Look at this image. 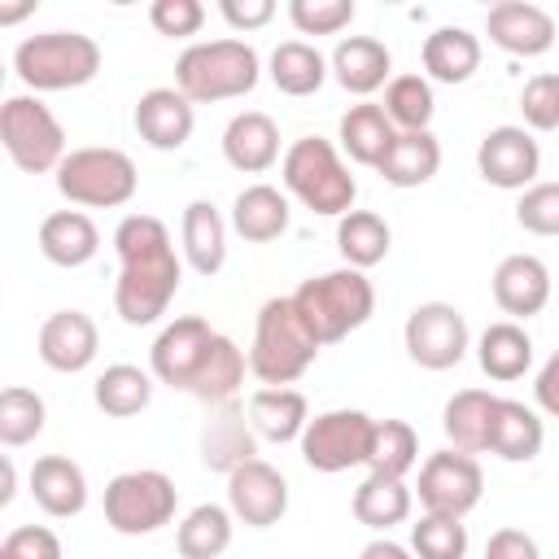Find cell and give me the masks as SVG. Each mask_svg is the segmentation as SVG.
I'll list each match as a JSON object with an SVG mask.
<instances>
[{"instance_id":"1","label":"cell","mask_w":559,"mask_h":559,"mask_svg":"<svg viewBox=\"0 0 559 559\" xmlns=\"http://www.w3.org/2000/svg\"><path fill=\"white\" fill-rule=\"evenodd\" d=\"M118 249V280H114V310L127 328L157 323L183 280V262L175 253V240L162 218L153 214H127L114 227Z\"/></svg>"},{"instance_id":"2","label":"cell","mask_w":559,"mask_h":559,"mask_svg":"<svg viewBox=\"0 0 559 559\" xmlns=\"http://www.w3.org/2000/svg\"><path fill=\"white\" fill-rule=\"evenodd\" d=\"M319 341L306 328V319L297 314L293 297H271L262 301L258 319H253V345H249V376L262 389H288L293 380H301L314 358H319Z\"/></svg>"},{"instance_id":"3","label":"cell","mask_w":559,"mask_h":559,"mask_svg":"<svg viewBox=\"0 0 559 559\" xmlns=\"http://www.w3.org/2000/svg\"><path fill=\"white\" fill-rule=\"evenodd\" d=\"M280 179L310 214H323V218H345L358 197V183H354L341 148L323 135L293 140L280 157Z\"/></svg>"},{"instance_id":"4","label":"cell","mask_w":559,"mask_h":559,"mask_svg":"<svg viewBox=\"0 0 559 559\" xmlns=\"http://www.w3.org/2000/svg\"><path fill=\"white\" fill-rule=\"evenodd\" d=\"M262 79V61L253 44L245 39H205L188 44L175 61V87L192 105H214V100H236L249 96Z\"/></svg>"},{"instance_id":"5","label":"cell","mask_w":559,"mask_h":559,"mask_svg":"<svg viewBox=\"0 0 559 559\" xmlns=\"http://www.w3.org/2000/svg\"><path fill=\"white\" fill-rule=\"evenodd\" d=\"M293 306H297V314L306 319V328L314 332L319 345H336V341H345L349 332H358L371 319L376 288H371V280L362 271L336 266V271L301 280L297 293H293Z\"/></svg>"},{"instance_id":"6","label":"cell","mask_w":559,"mask_h":559,"mask_svg":"<svg viewBox=\"0 0 559 559\" xmlns=\"http://www.w3.org/2000/svg\"><path fill=\"white\" fill-rule=\"evenodd\" d=\"M17 79L39 92H70L100 74V44L83 31H39L13 48Z\"/></svg>"},{"instance_id":"7","label":"cell","mask_w":559,"mask_h":559,"mask_svg":"<svg viewBox=\"0 0 559 559\" xmlns=\"http://www.w3.org/2000/svg\"><path fill=\"white\" fill-rule=\"evenodd\" d=\"M135 188H140L135 162L109 144L70 148L66 162L57 166V192L83 210H118L135 197Z\"/></svg>"},{"instance_id":"8","label":"cell","mask_w":559,"mask_h":559,"mask_svg":"<svg viewBox=\"0 0 559 559\" xmlns=\"http://www.w3.org/2000/svg\"><path fill=\"white\" fill-rule=\"evenodd\" d=\"M0 140L9 162L22 175H57V166L66 162V127L57 122V114L35 96V92H17L0 105Z\"/></svg>"},{"instance_id":"9","label":"cell","mask_w":559,"mask_h":559,"mask_svg":"<svg viewBox=\"0 0 559 559\" xmlns=\"http://www.w3.org/2000/svg\"><path fill=\"white\" fill-rule=\"evenodd\" d=\"M179 507V489L166 472L157 467H135V472H118L105 485V524L122 537H148L162 524L175 520Z\"/></svg>"},{"instance_id":"10","label":"cell","mask_w":559,"mask_h":559,"mask_svg":"<svg viewBox=\"0 0 559 559\" xmlns=\"http://www.w3.org/2000/svg\"><path fill=\"white\" fill-rule=\"evenodd\" d=\"M371 432H376V419L367 411L336 406V411L314 415L297 445H301L306 467H314L323 476H336V472H349V467H367Z\"/></svg>"},{"instance_id":"11","label":"cell","mask_w":559,"mask_h":559,"mask_svg":"<svg viewBox=\"0 0 559 559\" xmlns=\"http://www.w3.org/2000/svg\"><path fill=\"white\" fill-rule=\"evenodd\" d=\"M402 341H406L411 362H419L424 371H450V367H459L463 354L472 349L467 319H463V310L450 306V301H419V306L406 314Z\"/></svg>"},{"instance_id":"12","label":"cell","mask_w":559,"mask_h":559,"mask_svg":"<svg viewBox=\"0 0 559 559\" xmlns=\"http://www.w3.org/2000/svg\"><path fill=\"white\" fill-rule=\"evenodd\" d=\"M485 493V476H480V463L463 450H437L424 459L419 467V485H415V498L424 511L432 515H454L463 520Z\"/></svg>"},{"instance_id":"13","label":"cell","mask_w":559,"mask_h":559,"mask_svg":"<svg viewBox=\"0 0 559 559\" xmlns=\"http://www.w3.org/2000/svg\"><path fill=\"white\" fill-rule=\"evenodd\" d=\"M214 328L201 319V314H179L175 323H166L148 349V371L153 380L170 384V389H192L201 362L210 358V345H214Z\"/></svg>"},{"instance_id":"14","label":"cell","mask_w":559,"mask_h":559,"mask_svg":"<svg viewBox=\"0 0 559 559\" xmlns=\"http://www.w3.org/2000/svg\"><path fill=\"white\" fill-rule=\"evenodd\" d=\"M476 170L485 183L502 188V192H524L537 183L542 170V148L524 127H493L480 135L476 144Z\"/></svg>"},{"instance_id":"15","label":"cell","mask_w":559,"mask_h":559,"mask_svg":"<svg viewBox=\"0 0 559 559\" xmlns=\"http://www.w3.org/2000/svg\"><path fill=\"white\" fill-rule=\"evenodd\" d=\"M227 507L249 528H271L288 511V480L266 459H253L227 476Z\"/></svg>"},{"instance_id":"16","label":"cell","mask_w":559,"mask_h":559,"mask_svg":"<svg viewBox=\"0 0 559 559\" xmlns=\"http://www.w3.org/2000/svg\"><path fill=\"white\" fill-rule=\"evenodd\" d=\"M485 35L511 57H542L555 48V17L528 0H502L485 13Z\"/></svg>"},{"instance_id":"17","label":"cell","mask_w":559,"mask_h":559,"mask_svg":"<svg viewBox=\"0 0 559 559\" xmlns=\"http://www.w3.org/2000/svg\"><path fill=\"white\" fill-rule=\"evenodd\" d=\"M35 349H39L44 367H52L61 376H74V371L92 367V358L100 349V332H96V323L83 310H52L39 323Z\"/></svg>"},{"instance_id":"18","label":"cell","mask_w":559,"mask_h":559,"mask_svg":"<svg viewBox=\"0 0 559 559\" xmlns=\"http://www.w3.org/2000/svg\"><path fill=\"white\" fill-rule=\"evenodd\" d=\"M135 135L157 148V153H175L192 140V127H197V114H192V100L179 92V87H148L140 100H135Z\"/></svg>"},{"instance_id":"19","label":"cell","mask_w":559,"mask_h":559,"mask_svg":"<svg viewBox=\"0 0 559 559\" xmlns=\"http://www.w3.org/2000/svg\"><path fill=\"white\" fill-rule=\"evenodd\" d=\"M493 301L515 323L542 314L550 301V266L537 253H507L493 266Z\"/></svg>"},{"instance_id":"20","label":"cell","mask_w":559,"mask_h":559,"mask_svg":"<svg viewBox=\"0 0 559 559\" xmlns=\"http://www.w3.org/2000/svg\"><path fill=\"white\" fill-rule=\"evenodd\" d=\"M328 70H332V79H336L345 92L371 96V92L389 87V79H393V52H389L376 35H349V39H341V44L332 48Z\"/></svg>"},{"instance_id":"21","label":"cell","mask_w":559,"mask_h":559,"mask_svg":"<svg viewBox=\"0 0 559 559\" xmlns=\"http://www.w3.org/2000/svg\"><path fill=\"white\" fill-rule=\"evenodd\" d=\"M223 157L240 175H262L280 162V127L262 109H245L223 127Z\"/></svg>"},{"instance_id":"22","label":"cell","mask_w":559,"mask_h":559,"mask_svg":"<svg viewBox=\"0 0 559 559\" xmlns=\"http://www.w3.org/2000/svg\"><path fill=\"white\" fill-rule=\"evenodd\" d=\"M31 498L52 520H74L87 507V476L66 454H44L31 463Z\"/></svg>"},{"instance_id":"23","label":"cell","mask_w":559,"mask_h":559,"mask_svg":"<svg viewBox=\"0 0 559 559\" xmlns=\"http://www.w3.org/2000/svg\"><path fill=\"white\" fill-rule=\"evenodd\" d=\"M218 415L201 428V463L210 472H223L231 476L236 467L253 463L258 459V432L249 424V415L231 402V406H214Z\"/></svg>"},{"instance_id":"24","label":"cell","mask_w":559,"mask_h":559,"mask_svg":"<svg viewBox=\"0 0 559 559\" xmlns=\"http://www.w3.org/2000/svg\"><path fill=\"white\" fill-rule=\"evenodd\" d=\"M179 249L183 262L197 275H218L227 262V223L218 214L214 201H188L183 205V223H179Z\"/></svg>"},{"instance_id":"25","label":"cell","mask_w":559,"mask_h":559,"mask_svg":"<svg viewBox=\"0 0 559 559\" xmlns=\"http://www.w3.org/2000/svg\"><path fill=\"white\" fill-rule=\"evenodd\" d=\"M419 61H424V79L428 83H450V87L467 83L480 70V39L467 26H437L424 39Z\"/></svg>"},{"instance_id":"26","label":"cell","mask_w":559,"mask_h":559,"mask_svg":"<svg viewBox=\"0 0 559 559\" xmlns=\"http://www.w3.org/2000/svg\"><path fill=\"white\" fill-rule=\"evenodd\" d=\"M96 249H100V231L83 210H57L39 223V253L52 266H66V271L87 266Z\"/></svg>"},{"instance_id":"27","label":"cell","mask_w":559,"mask_h":559,"mask_svg":"<svg viewBox=\"0 0 559 559\" xmlns=\"http://www.w3.org/2000/svg\"><path fill=\"white\" fill-rule=\"evenodd\" d=\"M245 415L253 424V432L262 441H301L306 424H310V406H306V393L297 389H253L249 402H245Z\"/></svg>"},{"instance_id":"28","label":"cell","mask_w":559,"mask_h":559,"mask_svg":"<svg viewBox=\"0 0 559 559\" xmlns=\"http://www.w3.org/2000/svg\"><path fill=\"white\" fill-rule=\"evenodd\" d=\"M493 415H498V397L489 389H459L441 411V428L454 450L480 454L493 441Z\"/></svg>"},{"instance_id":"29","label":"cell","mask_w":559,"mask_h":559,"mask_svg":"<svg viewBox=\"0 0 559 559\" xmlns=\"http://www.w3.org/2000/svg\"><path fill=\"white\" fill-rule=\"evenodd\" d=\"M336 135H341V153H349V162H358V166H371V170H376V166L384 162V153L393 148L397 127L389 122L384 105L362 100V105H349V109L341 114Z\"/></svg>"},{"instance_id":"30","label":"cell","mask_w":559,"mask_h":559,"mask_svg":"<svg viewBox=\"0 0 559 559\" xmlns=\"http://www.w3.org/2000/svg\"><path fill=\"white\" fill-rule=\"evenodd\" d=\"M231 231L245 236L249 245L280 240L288 231V197L271 183H249L231 201Z\"/></svg>"},{"instance_id":"31","label":"cell","mask_w":559,"mask_h":559,"mask_svg":"<svg viewBox=\"0 0 559 559\" xmlns=\"http://www.w3.org/2000/svg\"><path fill=\"white\" fill-rule=\"evenodd\" d=\"M476 362L489 380H520L533 367V336L515 319H498L476 336Z\"/></svg>"},{"instance_id":"32","label":"cell","mask_w":559,"mask_h":559,"mask_svg":"<svg viewBox=\"0 0 559 559\" xmlns=\"http://www.w3.org/2000/svg\"><path fill=\"white\" fill-rule=\"evenodd\" d=\"M546 445V424L533 406L515 402V397H498V415H493V441L489 454H498L502 463H533Z\"/></svg>"},{"instance_id":"33","label":"cell","mask_w":559,"mask_h":559,"mask_svg":"<svg viewBox=\"0 0 559 559\" xmlns=\"http://www.w3.org/2000/svg\"><path fill=\"white\" fill-rule=\"evenodd\" d=\"M245 371H249V354L231 336L218 332L214 345H210V358L201 362V371H197L188 393L197 402H205V406H231L236 393L245 389Z\"/></svg>"},{"instance_id":"34","label":"cell","mask_w":559,"mask_h":559,"mask_svg":"<svg viewBox=\"0 0 559 559\" xmlns=\"http://www.w3.org/2000/svg\"><path fill=\"white\" fill-rule=\"evenodd\" d=\"M376 170L393 188H419L441 170V144L432 131H397L393 148L384 153V162Z\"/></svg>"},{"instance_id":"35","label":"cell","mask_w":559,"mask_h":559,"mask_svg":"<svg viewBox=\"0 0 559 559\" xmlns=\"http://www.w3.org/2000/svg\"><path fill=\"white\" fill-rule=\"evenodd\" d=\"M354 520L376 528V533H389L393 524H406L411 507H415V489H406V480H393V476H371L354 489Z\"/></svg>"},{"instance_id":"36","label":"cell","mask_w":559,"mask_h":559,"mask_svg":"<svg viewBox=\"0 0 559 559\" xmlns=\"http://www.w3.org/2000/svg\"><path fill=\"white\" fill-rule=\"evenodd\" d=\"M92 402L114 419H131L153 402V371H144L135 362H114L96 376Z\"/></svg>"},{"instance_id":"37","label":"cell","mask_w":559,"mask_h":559,"mask_svg":"<svg viewBox=\"0 0 559 559\" xmlns=\"http://www.w3.org/2000/svg\"><path fill=\"white\" fill-rule=\"evenodd\" d=\"M328 74H332L328 57L314 44H306V39H284L271 52V83L284 96H314Z\"/></svg>"},{"instance_id":"38","label":"cell","mask_w":559,"mask_h":559,"mask_svg":"<svg viewBox=\"0 0 559 559\" xmlns=\"http://www.w3.org/2000/svg\"><path fill=\"white\" fill-rule=\"evenodd\" d=\"M389 245H393V231L376 210H349L345 218H336V249L345 266L367 271L389 258Z\"/></svg>"},{"instance_id":"39","label":"cell","mask_w":559,"mask_h":559,"mask_svg":"<svg viewBox=\"0 0 559 559\" xmlns=\"http://www.w3.org/2000/svg\"><path fill=\"white\" fill-rule=\"evenodd\" d=\"M231 507H218V502H201L183 515L179 533H175V546H179V559H218L227 546H231Z\"/></svg>"},{"instance_id":"40","label":"cell","mask_w":559,"mask_h":559,"mask_svg":"<svg viewBox=\"0 0 559 559\" xmlns=\"http://www.w3.org/2000/svg\"><path fill=\"white\" fill-rule=\"evenodd\" d=\"M419 463V437L406 419H376L371 432V454H367V472L371 476H393L406 480V472Z\"/></svg>"},{"instance_id":"41","label":"cell","mask_w":559,"mask_h":559,"mask_svg":"<svg viewBox=\"0 0 559 559\" xmlns=\"http://www.w3.org/2000/svg\"><path fill=\"white\" fill-rule=\"evenodd\" d=\"M384 114L397 131H428V122L437 114L432 83L424 74H393L384 87Z\"/></svg>"},{"instance_id":"42","label":"cell","mask_w":559,"mask_h":559,"mask_svg":"<svg viewBox=\"0 0 559 559\" xmlns=\"http://www.w3.org/2000/svg\"><path fill=\"white\" fill-rule=\"evenodd\" d=\"M44 419H48V411H44V397H39L35 389L9 384V389L0 393V441H4L9 450L35 441V437L44 432Z\"/></svg>"},{"instance_id":"43","label":"cell","mask_w":559,"mask_h":559,"mask_svg":"<svg viewBox=\"0 0 559 559\" xmlns=\"http://www.w3.org/2000/svg\"><path fill=\"white\" fill-rule=\"evenodd\" d=\"M411 555L415 559H467V524L454 515L424 511L411 524Z\"/></svg>"},{"instance_id":"44","label":"cell","mask_w":559,"mask_h":559,"mask_svg":"<svg viewBox=\"0 0 559 559\" xmlns=\"http://www.w3.org/2000/svg\"><path fill=\"white\" fill-rule=\"evenodd\" d=\"M515 223L533 236H559V179H537L515 201Z\"/></svg>"},{"instance_id":"45","label":"cell","mask_w":559,"mask_h":559,"mask_svg":"<svg viewBox=\"0 0 559 559\" xmlns=\"http://www.w3.org/2000/svg\"><path fill=\"white\" fill-rule=\"evenodd\" d=\"M354 0H288V22L297 35H336L354 22Z\"/></svg>"},{"instance_id":"46","label":"cell","mask_w":559,"mask_h":559,"mask_svg":"<svg viewBox=\"0 0 559 559\" xmlns=\"http://www.w3.org/2000/svg\"><path fill=\"white\" fill-rule=\"evenodd\" d=\"M520 114L533 131L559 127V74H533L520 92Z\"/></svg>"},{"instance_id":"47","label":"cell","mask_w":559,"mask_h":559,"mask_svg":"<svg viewBox=\"0 0 559 559\" xmlns=\"http://www.w3.org/2000/svg\"><path fill=\"white\" fill-rule=\"evenodd\" d=\"M148 22L166 39H188V35H197L205 26V4L201 0H153L148 4Z\"/></svg>"},{"instance_id":"48","label":"cell","mask_w":559,"mask_h":559,"mask_svg":"<svg viewBox=\"0 0 559 559\" xmlns=\"http://www.w3.org/2000/svg\"><path fill=\"white\" fill-rule=\"evenodd\" d=\"M0 559H61V542L44 524H22L0 542Z\"/></svg>"},{"instance_id":"49","label":"cell","mask_w":559,"mask_h":559,"mask_svg":"<svg viewBox=\"0 0 559 559\" xmlns=\"http://www.w3.org/2000/svg\"><path fill=\"white\" fill-rule=\"evenodd\" d=\"M218 13L231 31H262L275 17V0H218Z\"/></svg>"},{"instance_id":"50","label":"cell","mask_w":559,"mask_h":559,"mask_svg":"<svg viewBox=\"0 0 559 559\" xmlns=\"http://www.w3.org/2000/svg\"><path fill=\"white\" fill-rule=\"evenodd\" d=\"M485 559H542V550L524 528H498L485 546Z\"/></svg>"},{"instance_id":"51","label":"cell","mask_w":559,"mask_h":559,"mask_svg":"<svg viewBox=\"0 0 559 559\" xmlns=\"http://www.w3.org/2000/svg\"><path fill=\"white\" fill-rule=\"evenodd\" d=\"M533 397H537V411H546V415L559 419V349L542 362V371L533 380Z\"/></svg>"},{"instance_id":"52","label":"cell","mask_w":559,"mask_h":559,"mask_svg":"<svg viewBox=\"0 0 559 559\" xmlns=\"http://www.w3.org/2000/svg\"><path fill=\"white\" fill-rule=\"evenodd\" d=\"M358 559H415L402 542H393V537H371L362 550H358Z\"/></svg>"},{"instance_id":"53","label":"cell","mask_w":559,"mask_h":559,"mask_svg":"<svg viewBox=\"0 0 559 559\" xmlns=\"http://www.w3.org/2000/svg\"><path fill=\"white\" fill-rule=\"evenodd\" d=\"M13 485H17V472H13V459L4 454V463H0V507L13 502Z\"/></svg>"},{"instance_id":"54","label":"cell","mask_w":559,"mask_h":559,"mask_svg":"<svg viewBox=\"0 0 559 559\" xmlns=\"http://www.w3.org/2000/svg\"><path fill=\"white\" fill-rule=\"evenodd\" d=\"M26 13H35V0H26V4H13V9H0V22L9 26V22H17V17H26Z\"/></svg>"}]
</instances>
